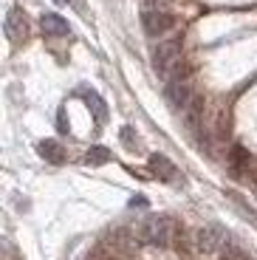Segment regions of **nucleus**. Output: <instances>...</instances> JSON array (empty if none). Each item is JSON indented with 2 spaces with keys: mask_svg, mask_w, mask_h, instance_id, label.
I'll return each mask as SVG.
<instances>
[{
  "mask_svg": "<svg viewBox=\"0 0 257 260\" xmlns=\"http://www.w3.org/2000/svg\"><path fill=\"white\" fill-rule=\"evenodd\" d=\"M144 204H147L144 198H133V201H130V207H144Z\"/></svg>",
  "mask_w": 257,
  "mask_h": 260,
  "instance_id": "f3484780",
  "label": "nucleus"
},
{
  "mask_svg": "<svg viewBox=\"0 0 257 260\" xmlns=\"http://www.w3.org/2000/svg\"><path fill=\"white\" fill-rule=\"evenodd\" d=\"M220 260H254V257H249V254H246L243 249L238 246V243L226 241L223 249H220Z\"/></svg>",
  "mask_w": 257,
  "mask_h": 260,
  "instance_id": "ddd939ff",
  "label": "nucleus"
},
{
  "mask_svg": "<svg viewBox=\"0 0 257 260\" xmlns=\"http://www.w3.org/2000/svg\"><path fill=\"white\" fill-rule=\"evenodd\" d=\"M40 26H43L45 37H68V34H71L68 20H62L59 14H54V12H45L43 17H40Z\"/></svg>",
  "mask_w": 257,
  "mask_h": 260,
  "instance_id": "0eeeda50",
  "label": "nucleus"
},
{
  "mask_svg": "<svg viewBox=\"0 0 257 260\" xmlns=\"http://www.w3.org/2000/svg\"><path fill=\"white\" fill-rule=\"evenodd\" d=\"M108 161H110V150L102 147V144H93L85 153V164H90V167H99V164H108Z\"/></svg>",
  "mask_w": 257,
  "mask_h": 260,
  "instance_id": "f8f14e48",
  "label": "nucleus"
},
{
  "mask_svg": "<svg viewBox=\"0 0 257 260\" xmlns=\"http://www.w3.org/2000/svg\"><path fill=\"white\" fill-rule=\"evenodd\" d=\"M229 241L226 238V232L218 226V223H209V226H201L198 232H195V246L201 249V252H220L223 249V243Z\"/></svg>",
  "mask_w": 257,
  "mask_h": 260,
  "instance_id": "7ed1b4c3",
  "label": "nucleus"
},
{
  "mask_svg": "<svg viewBox=\"0 0 257 260\" xmlns=\"http://www.w3.org/2000/svg\"><path fill=\"white\" fill-rule=\"evenodd\" d=\"M54 3H71V0H54Z\"/></svg>",
  "mask_w": 257,
  "mask_h": 260,
  "instance_id": "a211bd4d",
  "label": "nucleus"
},
{
  "mask_svg": "<svg viewBox=\"0 0 257 260\" xmlns=\"http://www.w3.org/2000/svg\"><path fill=\"white\" fill-rule=\"evenodd\" d=\"M136 238L142 243H150V246H167L170 238H173V221L164 215H150L139 223Z\"/></svg>",
  "mask_w": 257,
  "mask_h": 260,
  "instance_id": "f257e3e1",
  "label": "nucleus"
},
{
  "mask_svg": "<svg viewBox=\"0 0 257 260\" xmlns=\"http://www.w3.org/2000/svg\"><path fill=\"white\" fill-rule=\"evenodd\" d=\"M192 96H195V93H192V82H189V79L175 77V79H170V82H167V99H170V105H173V108L184 111Z\"/></svg>",
  "mask_w": 257,
  "mask_h": 260,
  "instance_id": "423d86ee",
  "label": "nucleus"
},
{
  "mask_svg": "<svg viewBox=\"0 0 257 260\" xmlns=\"http://www.w3.org/2000/svg\"><path fill=\"white\" fill-rule=\"evenodd\" d=\"M37 150H40V156H43L48 164H62V161H65V150H62V144L54 142V139H45V142H40V144H37Z\"/></svg>",
  "mask_w": 257,
  "mask_h": 260,
  "instance_id": "9d476101",
  "label": "nucleus"
},
{
  "mask_svg": "<svg viewBox=\"0 0 257 260\" xmlns=\"http://www.w3.org/2000/svg\"><path fill=\"white\" fill-rule=\"evenodd\" d=\"M229 164H232V170H243V167H249V150H246V147H232V153H229Z\"/></svg>",
  "mask_w": 257,
  "mask_h": 260,
  "instance_id": "4468645a",
  "label": "nucleus"
},
{
  "mask_svg": "<svg viewBox=\"0 0 257 260\" xmlns=\"http://www.w3.org/2000/svg\"><path fill=\"white\" fill-rule=\"evenodd\" d=\"M122 142L127 144L130 150H136V147H139V136L133 133V127H122Z\"/></svg>",
  "mask_w": 257,
  "mask_h": 260,
  "instance_id": "2eb2a0df",
  "label": "nucleus"
},
{
  "mask_svg": "<svg viewBox=\"0 0 257 260\" xmlns=\"http://www.w3.org/2000/svg\"><path fill=\"white\" fill-rule=\"evenodd\" d=\"M201 116H204V99L192 96V99H189V105L181 111V119H184V124L189 130H198L201 127Z\"/></svg>",
  "mask_w": 257,
  "mask_h": 260,
  "instance_id": "1a4fd4ad",
  "label": "nucleus"
},
{
  "mask_svg": "<svg viewBox=\"0 0 257 260\" xmlns=\"http://www.w3.org/2000/svg\"><path fill=\"white\" fill-rule=\"evenodd\" d=\"M57 124H59V133H68V122H65V108H59V113H57Z\"/></svg>",
  "mask_w": 257,
  "mask_h": 260,
  "instance_id": "dca6fc26",
  "label": "nucleus"
},
{
  "mask_svg": "<svg viewBox=\"0 0 257 260\" xmlns=\"http://www.w3.org/2000/svg\"><path fill=\"white\" fill-rule=\"evenodd\" d=\"M150 173H153L155 178H161V181H175V164L170 161L167 156H161V153H153L150 156Z\"/></svg>",
  "mask_w": 257,
  "mask_h": 260,
  "instance_id": "6e6552de",
  "label": "nucleus"
},
{
  "mask_svg": "<svg viewBox=\"0 0 257 260\" xmlns=\"http://www.w3.org/2000/svg\"><path fill=\"white\" fill-rule=\"evenodd\" d=\"M79 93L85 96V102H88V111L97 116V122H105V119H108V105H105V99L99 96L97 91H88V88H82Z\"/></svg>",
  "mask_w": 257,
  "mask_h": 260,
  "instance_id": "9b49d317",
  "label": "nucleus"
},
{
  "mask_svg": "<svg viewBox=\"0 0 257 260\" xmlns=\"http://www.w3.org/2000/svg\"><path fill=\"white\" fill-rule=\"evenodd\" d=\"M142 23L150 37H161V34H167L175 26V17L170 12H164V9H147L142 14Z\"/></svg>",
  "mask_w": 257,
  "mask_h": 260,
  "instance_id": "20e7f679",
  "label": "nucleus"
},
{
  "mask_svg": "<svg viewBox=\"0 0 257 260\" xmlns=\"http://www.w3.org/2000/svg\"><path fill=\"white\" fill-rule=\"evenodd\" d=\"M3 31H6V37L12 40V43H20V40H26L28 34V23H26V12L20 6L9 9L6 20H3Z\"/></svg>",
  "mask_w": 257,
  "mask_h": 260,
  "instance_id": "39448f33",
  "label": "nucleus"
},
{
  "mask_svg": "<svg viewBox=\"0 0 257 260\" xmlns=\"http://www.w3.org/2000/svg\"><path fill=\"white\" fill-rule=\"evenodd\" d=\"M181 51H184V40H181V37L158 40V43H155V48H153V68L161 74V77H167L175 65H178Z\"/></svg>",
  "mask_w": 257,
  "mask_h": 260,
  "instance_id": "f03ea898",
  "label": "nucleus"
}]
</instances>
